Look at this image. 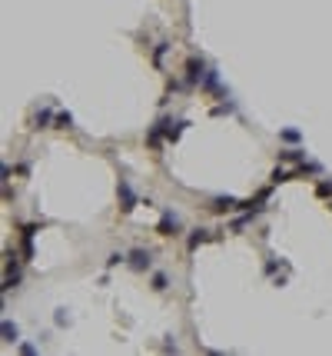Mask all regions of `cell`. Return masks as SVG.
Wrapping results in <instances>:
<instances>
[{"label": "cell", "instance_id": "1", "mask_svg": "<svg viewBox=\"0 0 332 356\" xmlns=\"http://www.w3.org/2000/svg\"><path fill=\"white\" fill-rule=\"evenodd\" d=\"M176 230H180V220H176V213H163V220H160V236H173Z\"/></svg>", "mask_w": 332, "mask_h": 356}, {"label": "cell", "instance_id": "8", "mask_svg": "<svg viewBox=\"0 0 332 356\" xmlns=\"http://www.w3.org/2000/svg\"><path fill=\"white\" fill-rule=\"evenodd\" d=\"M316 193H319V197H329V193H332V183H319V190H316Z\"/></svg>", "mask_w": 332, "mask_h": 356}, {"label": "cell", "instance_id": "3", "mask_svg": "<svg viewBox=\"0 0 332 356\" xmlns=\"http://www.w3.org/2000/svg\"><path fill=\"white\" fill-rule=\"evenodd\" d=\"M120 200H123V210H126V213L133 210V203H136V197H133V190H130L126 183H120Z\"/></svg>", "mask_w": 332, "mask_h": 356}, {"label": "cell", "instance_id": "5", "mask_svg": "<svg viewBox=\"0 0 332 356\" xmlns=\"http://www.w3.org/2000/svg\"><path fill=\"white\" fill-rule=\"evenodd\" d=\"M203 240H209V230H196V233L189 236V250H196V247H200Z\"/></svg>", "mask_w": 332, "mask_h": 356}, {"label": "cell", "instance_id": "6", "mask_svg": "<svg viewBox=\"0 0 332 356\" xmlns=\"http://www.w3.org/2000/svg\"><path fill=\"white\" fill-rule=\"evenodd\" d=\"M279 160H306V150H282Z\"/></svg>", "mask_w": 332, "mask_h": 356}, {"label": "cell", "instance_id": "4", "mask_svg": "<svg viewBox=\"0 0 332 356\" xmlns=\"http://www.w3.org/2000/svg\"><path fill=\"white\" fill-rule=\"evenodd\" d=\"M200 77H206V73H203V64H200V60H189V83H196Z\"/></svg>", "mask_w": 332, "mask_h": 356}, {"label": "cell", "instance_id": "9", "mask_svg": "<svg viewBox=\"0 0 332 356\" xmlns=\"http://www.w3.org/2000/svg\"><path fill=\"white\" fill-rule=\"evenodd\" d=\"M153 286H157V290H166V276H153Z\"/></svg>", "mask_w": 332, "mask_h": 356}, {"label": "cell", "instance_id": "2", "mask_svg": "<svg viewBox=\"0 0 332 356\" xmlns=\"http://www.w3.org/2000/svg\"><path fill=\"white\" fill-rule=\"evenodd\" d=\"M130 263L136 270H150V253H146V250H133L130 253Z\"/></svg>", "mask_w": 332, "mask_h": 356}, {"label": "cell", "instance_id": "7", "mask_svg": "<svg viewBox=\"0 0 332 356\" xmlns=\"http://www.w3.org/2000/svg\"><path fill=\"white\" fill-rule=\"evenodd\" d=\"M4 340H7V343L17 340V326H10V320H4Z\"/></svg>", "mask_w": 332, "mask_h": 356}]
</instances>
